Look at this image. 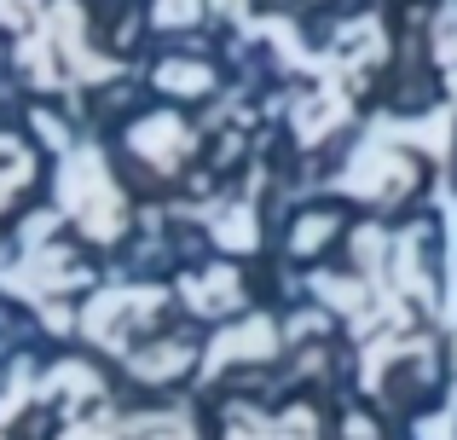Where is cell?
Wrapping results in <instances>:
<instances>
[{
    "instance_id": "cell-1",
    "label": "cell",
    "mask_w": 457,
    "mask_h": 440,
    "mask_svg": "<svg viewBox=\"0 0 457 440\" xmlns=\"http://www.w3.org/2000/svg\"><path fill=\"white\" fill-rule=\"evenodd\" d=\"M162 87H174V93H203V87H209V70H203V64H162Z\"/></svg>"
},
{
    "instance_id": "cell-2",
    "label": "cell",
    "mask_w": 457,
    "mask_h": 440,
    "mask_svg": "<svg viewBox=\"0 0 457 440\" xmlns=\"http://www.w3.org/2000/svg\"><path fill=\"white\" fill-rule=\"evenodd\" d=\"M197 18V0H162L156 6V23H191Z\"/></svg>"
},
{
    "instance_id": "cell-3",
    "label": "cell",
    "mask_w": 457,
    "mask_h": 440,
    "mask_svg": "<svg viewBox=\"0 0 457 440\" xmlns=\"http://www.w3.org/2000/svg\"><path fill=\"white\" fill-rule=\"evenodd\" d=\"M29 6H35V0H0V23H23Z\"/></svg>"
}]
</instances>
